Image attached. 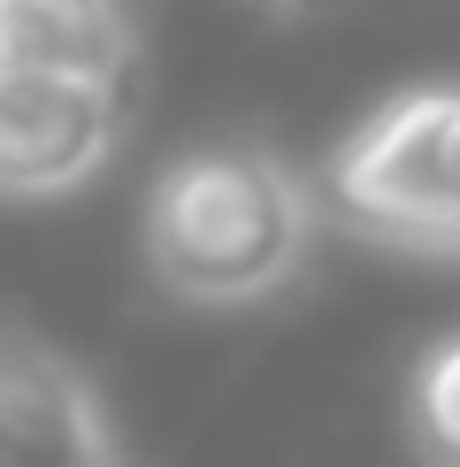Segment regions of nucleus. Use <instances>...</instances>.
Listing matches in <instances>:
<instances>
[{
	"instance_id": "obj_7",
	"label": "nucleus",
	"mask_w": 460,
	"mask_h": 467,
	"mask_svg": "<svg viewBox=\"0 0 460 467\" xmlns=\"http://www.w3.org/2000/svg\"><path fill=\"white\" fill-rule=\"evenodd\" d=\"M277 8H292V16H315V8H338V0H277Z\"/></svg>"
},
{
	"instance_id": "obj_4",
	"label": "nucleus",
	"mask_w": 460,
	"mask_h": 467,
	"mask_svg": "<svg viewBox=\"0 0 460 467\" xmlns=\"http://www.w3.org/2000/svg\"><path fill=\"white\" fill-rule=\"evenodd\" d=\"M92 391L38 345H0V467H108Z\"/></svg>"
},
{
	"instance_id": "obj_6",
	"label": "nucleus",
	"mask_w": 460,
	"mask_h": 467,
	"mask_svg": "<svg viewBox=\"0 0 460 467\" xmlns=\"http://www.w3.org/2000/svg\"><path fill=\"white\" fill-rule=\"evenodd\" d=\"M407 430L430 467H460V329L422 353L414 383H407Z\"/></svg>"
},
{
	"instance_id": "obj_1",
	"label": "nucleus",
	"mask_w": 460,
	"mask_h": 467,
	"mask_svg": "<svg viewBox=\"0 0 460 467\" xmlns=\"http://www.w3.org/2000/svg\"><path fill=\"white\" fill-rule=\"evenodd\" d=\"M307 253V200L292 169L254 146H200L162 169L146 200V268L162 291L238 306L277 291Z\"/></svg>"
},
{
	"instance_id": "obj_2",
	"label": "nucleus",
	"mask_w": 460,
	"mask_h": 467,
	"mask_svg": "<svg viewBox=\"0 0 460 467\" xmlns=\"http://www.w3.org/2000/svg\"><path fill=\"white\" fill-rule=\"evenodd\" d=\"M330 200L414 253H460V85L399 92L330 161Z\"/></svg>"
},
{
	"instance_id": "obj_3",
	"label": "nucleus",
	"mask_w": 460,
	"mask_h": 467,
	"mask_svg": "<svg viewBox=\"0 0 460 467\" xmlns=\"http://www.w3.org/2000/svg\"><path fill=\"white\" fill-rule=\"evenodd\" d=\"M123 130L115 85L0 62V200H54L100 177Z\"/></svg>"
},
{
	"instance_id": "obj_8",
	"label": "nucleus",
	"mask_w": 460,
	"mask_h": 467,
	"mask_svg": "<svg viewBox=\"0 0 460 467\" xmlns=\"http://www.w3.org/2000/svg\"><path fill=\"white\" fill-rule=\"evenodd\" d=\"M108 467H115V460H108Z\"/></svg>"
},
{
	"instance_id": "obj_5",
	"label": "nucleus",
	"mask_w": 460,
	"mask_h": 467,
	"mask_svg": "<svg viewBox=\"0 0 460 467\" xmlns=\"http://www.w3.org/2000/svg\"><path fill=\"white\" fill-rule=\"evenodd\" d=\"M0 62L123 85V69L139 62V31L123 0H0Z\"/></svg>"
}]
</instances>
